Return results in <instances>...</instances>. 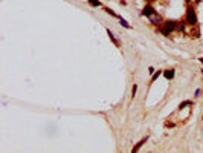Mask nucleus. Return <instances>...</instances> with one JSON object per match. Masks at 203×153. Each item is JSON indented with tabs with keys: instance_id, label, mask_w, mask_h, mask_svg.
<instances>
[{
	"instance_id": "f257e3e1",
	"label": "nucleus",
	"mask_w": 203,
	"mask_h": 153,
	"mask_svg": "<svg viewBox=\"0 0 203 153\" xmlns=\"http://www.w3.org/2000/svg\"><path fill=\"white\" fill-rule=\"evenodd\" d=\"M185 22L188 23V26H195L198 25V16H197V11H195V5L194 3H189L186 6V11H185Z\"/></svg>"
},
{
	"instance_id": "f03ea898",
	"label": "nucleus",
	"mask_w": 203,
	"mask_h": 153,
	"mask_svg": "<svg viewBox=\"0 0 203 153\" xmlns=\"http://www.w3.org/2000/svg\"><path fill=\"white\" fill-rule=\"evenodd\" d=\"M157 11L154 9V6H153V3H145V6L142 8V11H141V16H144V17H151V16H154Z\"/></svg>"
},
{
	"instance_id": "7ed1b4c3",
	"label": "nucleus",
	"mask_w": 203,
	"mask_h": 153,
	"mask_svg": "<svg viewBox=\"0 0 203 153\" xmlns=\"http://www.w3.org/2000/svg\"><path fill=\"white\" fill-rule=\"evenodd\" d=\"M148 20H150V23H151L154 28H159V26H162V25H163V22H165V20H163V17H162L160 14H157V13H156L154 16H151Z\"/></svg>"
},
{
	"instance_id": "20e7f679",
	"label": "nucleus",
	"mask_w": 203,
	"mask_h": 153,
	"mask_svg": "<svg viewBox=\"0 0 203 153\" xmlns=\"http://www.w3.org/2000/svg\"><path fill=\"white\" fill-rule=\"evenodd\" d=\"M162 26H163L170 34H173V32H176V29H177V20H165Z\"/></svg>"
},
{
	"instance_id": "39448f33",
	"label": "nucleus",
	"mask_w": 203,
	"mask_h": 153,
	"mask_svg": "<svg viewBox=\"0 0 203 153\" xmlns=\"http://www.w3.org/2000/svg\"><path fill=\"white\" fill-rule=\"evenodd\" d=\"M189 37L194 38V40H197V38L201 37V31H200V26H198V25L191 26V29H189Z\"/></svg>"
},
{
	"instance_id": "423d86ee",
	"label": "nucleus",
	"mask_w": 203,
	"mask_h": 153,
	"mask_svg": "<svg viewBox=\"0 0 203 153\" xmlns=\"http://www.w3.org/2000/svg\"><path fill=\"white\" fill-rule=\"evenodd\" d=\"M186 26H188V23L185 22V19H180V20H177V29H176V32H180V34H183V32L186 31Z\"/></svg>"
},
{
	"instance_id": "0eeeda50",
	"label": "nucleus",
	"mask_w": 203,
	"mask_h": 153,
	"mask_svg": "<svg viewBox=\"0 0 203 153\" xmlns=\"http://www.w3.org/2000/svg\"><path fill=\"white\" fill-rule=\"evenodd\" d=\"M168 81H171V80H174V77H176V71L174 69H163V74H162Z\"/></svg>"
},
{
	"instance_id": "6e6552de",
	"label": "nucleus",
	"mask_w": 203,
	"mask_h": 153,
	"mask_svg": "<svg viewBox=\"0 0 203 153\" xmlns=\"http://www.w3.org/2000/svg\"><path fill=\"white\" fill-rule=\"evenodd\" d=\"M106 32H107V35H109V38H110V40H112V42L115 43V46H116V48H121V43H119V40H118V38L115 37V34H113V32H112V31H110L109 28L106 29Z\"/></svg>"
},
{
	"instance_id": "1a4fd4ad",
	"label": "nucleus",
	"mask_w": 203,
	"mask_h": 153,
	"mask_svg": "<svg viewBox=\"0 0 203 153\" xmlns=\"http://www.w3.org/2000/svg\"><path fill=\"white\" fill-rule=\"evenodd\" d=\"M147 141H148V136L142 138V139H141V141H139V142H138V144H136L135 147H133V150H131V151H139V150H141V147H142V145H144V144H145Z\"/></svg>"
},
{
	"instance_id": "9d476101",
	"label": "nucleus",
	"mask_w": 203,
	"mask_h": 153,
	"mask_svg": "<svg viewBox=\"0 0 203 153\" xmlns=\"http://www.w3.org/2000/svg\"><path fill=\"white\" fill-rule=\"evenodd\" d=\"M87 3H89L92 8H101V6H103L101 0H87Z\"/></svg>"
},
{
	"instance_id": "9b49d317",
	"label": "nucleus",
	"mask_w": 203,
	"mask_h": 153,
	"mask_svg": "<svg viewBox=\"0 0 203 153\" xmlns=\"http://www.w3.org/2000/svg\"><path fill=\"white\" fill-rule=\"evenodd\" d=\"M118 22H119V25H121L122 28H125V29H130V28H131V26L128 25V22H127V20L124 19V17H121V16L118 17Z\"/></svg>"
},
{
	"instance_id": "f8f14e48",
	"label": "nucleus",
	"mask_w": 203,
	"mask_h": 153,
	"mask_svg": "<svg viewBox=\"0 0 203 153\" xmlns=\"http://www.w3.org/2000/svg\"><path fill=\"white\" fill-rule=\"evenodd\" d=\"M189 106H192V101H191V100H185V101H182V103L179 104V110H183V109H186V107H189Z\"/></svg>"
},
{
	"instance_id": "ddd939ff",
	"label": "nucleus",
	"mask_w": 203,
	"mask_h": 153,
	"mask_svg": "<svg viewBox=\"0 0 203 153\" xmlns=\"http://www.w3.org/2000/svg\"><path fill=\"white\" fill-rule=\"evenodd\" d=\"M162 74H163V71H156V72L151 75V78H150V84H153V83H154V81H156L160 75H162Z\"/></svg>"
},
{
	"instance_id": "4468645a",
	"label": "nucleus",
	"mask_w": 203,
	"mask_h": 153,
	"mask_svg": "<svg viewBox=\"0 0 203 153\" xmlns=\"http://www.w3.org/2000/svg\"><path fill=\"white\" fill-rule=\"evenodd\" d=\"M104 11H106V13H107L109 16L115 17V19H118V17H119V16H118V14H116V13H115V11L112 9V8H109V6H104Z\"/></svg>"
},
{
	"instance_id": "2eb2a0df",
	"label": "nucleus",
	"mask_w": 203,
	"mask_h": 153,
	"mask_svg": "<svg viewBox=\"0 0 203 153\" xmlns=\"http://www.w3.org/2000/svg\"><path fill=\"white\" fill-rule=\"evenodd\" d=\"M156 29H157V31H159V32H160L163 37H170V35H171V34H170V32H168V31H166L163 26H159V28H156Z\"/></svg>"
},
{
	"instance_id": "dca6fc26",
	"label": "nucleus",
	"mask_w": 203,
	"mask_h": 153,
	"mask_svg": "<svg viewBox=\"0 0 203 153\" xmlns=\"http://www.w3.org/2000/svg\"><path fill=\"white\" fill-rule=\"evenodd\" d=\"M163 126H165V129H173V127H174V126H176V124H174V122H173V121H170V119H166V121H165V124H163Z\"/></svg>"
},
{
	"instance_id": "f3484780",
	"label": "nucleus",
	"mask_w": 203,
	"mask_h": 153,
	"mask_svg": "<svg viewBox=\"0 0 203 153\" xmlns=\"http://www.w3.org/2000/svg\"><path fill=\"white\" fill-rule=\"evenodd\" d=\"M136 92H138V84H133V87H131V98L136 97Z\"/></svg>"
},
{
	"instance_id": "a211bd4d",
	"label": "nucleus",
	"mask_w": 203,
	"mask_h": 153,
	"mask_svg": "<svg viewBox=\"0 0 203 153\" xmlns=\"http://www.w3.org/2000/svg\"><path fill=\"white\" fill-rule=\"evenodd\" d=\"M200 93H201V89H195V92H194V98H198Z\"/></svg>"
},
{
	"instance_id": "6ab92c4d",
	"label": "nucleus",
	"mask_w": 203,
	"mask_h": 153,
	"mask_svg": "<svg viewBox=\"0 0 203 153\" xmlns=\"http://www.w3.org/2000/svg\"><path fill=\"white\" fill-rule=\"evenodd\" d=\"M154 72H156V69H154L153 66H150V67H148V74H150V75H153Z\"/></svg>"
},
{
	"instance_id": "aec40b11",
	"label": "nucleus",
	"mask_w": 203,
	"mask_h": 153,
	"mask_svg": "<svg viewBox=\"0 0 203 153\" xmlns=\"http://www.w3.org/2000/svg\"><path fill=\"white\" fill-rule=\"evenodd\" d=\"M201 2H203V0H194V2H192V3H194V5H195V6H197V5H200V3H201Z\"/></svg>"
},
{
	"instance_id": "412c9836",
	"label": "nucleus",
	"mask_w": 203,
	"mask_h": 153,
	"mask_svg": "<svg viewBox=\"0 0 203 153\" xmlns=\"http://www.w3.org/2000/svg\"><path fill=\"white\" fill-rule=\"evenodd\" d=\"M153 2H156V0H147V3H153Z\"/></svg>"
},
{
	"instance_id": "4be33fe9",
	"label": "nucleus",
	"mask_w": 203,
	"mask_h": 153,
	"mask_svg": "<svg viewBox=\"0 0 203 153\" xmlns=\"http://www.w3.org/2000/svg\"><path fill=\"white\" fill-rule=\"evenodd\" d=\"M198 61H200V63L203 64V57H200V58H198Z\"/></svg>"
},
{
	"instance_id": "5701e85b",
	"label": "nucleus",
	"mask_w": 203,
	"mask_h": 153,
	"mask_svg": "<svg viewBox=\"0 0 203 153\" xmlns=\"http://www.w3.org/2000/svg\"><path fill=\"white\" fill-rule=\"evenodd\" d=\"M185 2H186V3L189 5V3H192V0H185Z\"/></svg>"
},
{
	"instance_id": "b1692460",
	"label": "nucleus",
	"mask_w": 203,
	"mask_h": 153,
	"mask_svg": "<svg viewBox=\"0 0 203 153\" xmlns=\"http://www.w3.org/2000/svg\"><path fill=\"white\" fill-rule=\"evenodd\" d=\"M201 74H203V71H201Z\"/></svg>"
},
{
	"instance_id": "393cba45",
	"label": "nucleus",
	"mask_w": 203,
	"mask_h": 153,
	"mask_svg": "<svg viewBox=\"0 0 203 153\" xmlns=\"http://www.w3.org/2000/svg\"><path fill=\"white\" fill-rule=\"evenodd\" d=\"M201 119H203V116H201Z\"/></svg>"
}]
</instances>
